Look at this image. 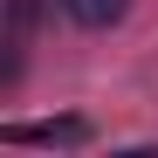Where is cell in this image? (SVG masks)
<instances>
[{
    "label": "cell",
    "instance_id": "6da1fadb",
    "mask_svg": "<svg viewBox=\"0 0 158 158\" xmlns=\"http://www.w3.org/2000/svg\"><path fill=\"white\" fill-rule=\"evenodd\" d=\"M62 7H69L76 21H83V28H117L131 0H62Z\"/></svg>",
    "mask_w": 158,
    "mask_h": 158
},
{
    "label": "cell",
    "instance_id": "7a4b0ae2",
    "mask_svg": "<svg viewBox=\"0 0 158 158\" xmlns=\"http://www.w3.org/2000/svg\"><path fill=\"white\" fill-rule=\"evenodd\" d=\"M35 14H41V0H7V35H28Z\"/></svg>",
    "mask_w": 158,
    "mask_h": 158
}]
</instances>
